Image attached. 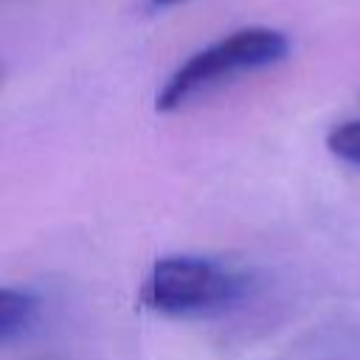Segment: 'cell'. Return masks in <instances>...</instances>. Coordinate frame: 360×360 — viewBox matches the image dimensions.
<instances>
[{
  "instance_id": "cell-1",
  "label": "cell",
  "mask_w": 360,
  "mask_h": 360,
  "mask_svg": "<svg viewBox=\"0 0 360 360\" xmlns=\"http://www.w3.org/2000/svg\"><path fill=\"white\" fill-rule=\"evenodd\" d=\"M287 51H290V42L276 28H264V25L239 28V31L217 39L214 45L197 51L194 56H188L160 87L155 107L160 112H172V110L183 107L191 96H197L200 90H205L239 70H256V68L281 62L287 56Z\"/></svg>"
},
{
  "instance_id": "cell-2",
  "label": "cell",
  "mask_w": 360,
  "mask_h": 360,
  "mask_svg": "<svg viewBox=\"0 0 360 360\" xmlns=\"http://www.w3.org/2000/svg\"><path fill=\"white\" fill-rule=\"evenodd\" d=\"M239 276L200 256H163L155 262L141 298L166 315H200L222 309L239 295Z\"/></svg>"
},
{
  "instance_id": "cell-3",
  "label": "cell",
  "mask_w": 360,
  "mask_h": 360,
  "mask_svg": "<svg viewBox=\"0 0 360 360\" xmlns=\"http://www.w3.org/2000/svg\"><path fill=\"white\" fill-rule=\"evenodd\" d=\"M37 309H39L37 295L25 290L3 287L0 290V340L8 343L17 335H22L37 321Z\"/></svg>"
},
{
  "instance_id": "cell-4",
  "label": "cell",
  "mask_w": 360,
  "mask_h": 360,
  "mask_svg": "<svg viewBox=\"0 0 360 360\" xmlns=\"http://www.w3.org/2000/svg\"><path fill=\"white\" fill-rule=\"evenodd\" d=\"M326 149L352 163V166H360V121H343L338 127H332L326 132Z\"/></svg>"
},
{
  "instance_id": "cell-5",
  "label": "cell",
  "mask_w": 360,
  "mask_h": 360,
  "mask_svg": "<svg viewBox=\"0 0 360 360\" xmlns=\"http://www.w3.org/2000/svg\"><path fill=\"white\" fill-rule=\"evenodd\" d=\"M158 6H172V3H180V0H155Z\"/></svg>"
}]
</instances>
